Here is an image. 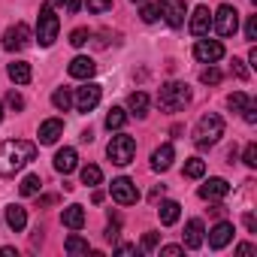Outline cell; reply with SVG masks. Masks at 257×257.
<instances>
[{
  "label": "cell",
  "mask_w": 257,
  "mask_h": 257,
  "mask_svg": "<svg viewBox=\"0 0 257 257\" xmlns=\"http://www.w3.org/2000/svg\"><path fill=\"white\" fill-rule=\"evenodd\" d=\"M7 73H10V79L16 82V85H28L31 82V64H25V61H13L10 67H7Z\"/></svg>",
  "instance_id": "23"
},
{
  "label": "cell",
  "mask_w": 257,
  "mask_h": 257,
  "mask_svg": "<svg viewBox=\"0 0 257 257\" xmlns=\"http://www.w3.org/2000/svg\"><path fill=\"white\" fill-rule=\"evenodd\" d=\"M200 200H224L230 194V182L227 179H209L206 185H200Z\"/></svg>",
  "instance_id": "14"
},
{
  "label": "cell",
  "mask_w": 257,
  "mask_h": 257,
  "mask_svg": "<svg viewBox=\"0 0 257 257\" xmlns=\"http://www.w3.org/2000/svg\"><path fill=\"white\" fill-rule=\"evenodd\" d=\"M188 31H191L194 37H209V31H212V13H209V7H197V10H194Z\"/></svg>",
  "instance_id": "13"
},
{
  "label": "cell",
  "mask_w": 257,
  "mask_h": 257,
  "mask_svg": "<svg viewBox=\"0 0 257 257\" xmlns=\"http://www.w3.org/2000/svg\"><path fill=\"white\" fill-rule=\"evenodd\" d=\"M185 176H188V179H203V176H206V161H200V158H188V164H185Z\"/></svg>",
  "instance_id": "30"
},
{
  "label": "cell",
  "mask_w": 257,
  "mask_h": 257,
  "mask_svg": "<svg viewBox=\"0 0 257 257\" xmlns=\"http://www.w3.org/2000/svg\"><path fill=\"white\" fill-rule=\"evenodd\" d=\"M200 82H203V85H218V82H221V70H215V67L203 70V73H200Z\"/></svg>",
  "instance_id": "33"
},
{
  "label": "cell",
  "mask_w": 257,
  "mask_h": 257,
  "mask_svg": "<svg viewBox=\"0 0 257 257\" xmlns=\"http://www.w3.org/2000/svg\"><path fill=\"white\" fill-rule=\"evenodd\" d=\"M242 221H245V227H248L251 233H257V218H254L251 212H245V218H242Z\"/></svg>",
  "instance_id": "43"
},
{
  "label": "cell",
  "mask_w": 257,
  "mask_h": 257,
  "mask_svg": "<svg viewBox=\"0 0 257 257\" xmlns=\"http://www.w3.org/2000/svg\"><path fill=\"white\" fill-rule=\"evenodd\" d=\"M109 194H112V200L118 203V206H134L137 200H140V191H137V185L127 179V176H118V179H112V185H109Z\"/></svg>",
  "instance_id": "7"
},
{
  "label": "cell",
  "mask_w": 257,
  "mask_h": 257,
  "mask_svg": "<svg viewBox=\"0 0 257 257\" xmlns=\"http://www.w3.org/2000/svg\"><path fill=\"white\" fill-rule=\"evenodd\" d=\"M37 158V146L28 140H7L0 146V176L10 179Z\"/></svg>",
  "instance_id": "1"
},
{
  "label": "cell",
  "mask_w": 257,
  "mask_h": 257,
  "mask_svg": "<svg viewBox=\"0 0 257 257\" xmlns=\"http://www.w3.org/2000/svg\"><path fill=\"white\" fill-rule=\"evenodd\" d=\"M7 103H10L13 109H25V97H22L19 91H10V94H7Z\"/></svg>",
  "instance_id": "39"
},
{
  "label": "cell",
  "mask_w": 257,
  "mask_h": 257,
  "mask_svg": "<svg viewBox=\"0 0 257 257\" xmlns=\"http://www.w3.org/2000/svg\"><path fill=\"white\" fill-rule=\"evenodd\" d=\"M0 121H4V103H0Z\"/></svg>",
  "instance_id": "51"
},
{
  "label": "cell",
  "mask_w": 257,
  "mask_h": 257,
  "mask_svg": "<svg viewBox=\"0 0 257 257\" xmlns=\"http://www.w3.org/2000/svg\"><path fill=\"white\" fill-rule=\"evenodd\" d=\"M221 137H224V118L215 115V112L203 115V118L197 121V127H194V143H197V149H209V146H215Z\"/></svg>",
  "instance_id": "2"
},
{
  "label": "cell",
  "mask_w": 257,
  "mask_h": 257,
  "mask_svg": "<svg viewBox=\"0 0 257 257\" xmlns=\"http://www.w3.org/2000/svg\"><path fill=\"white\" fill-rule=\"evenodd\" d=\"M242 161H245V167H251V170L257 167V146H254V143H248V146H245V152H242Z\"/></svg>",
  "instance_id": "34"
},
{
  "label": "cell",
  "mask_w": 257,
  "mask_h": 257,
  "mask_svg": "<svg viewBox=\"0 0 257 257\" xmlns=\"http://www.w3.org/2000/svg\"><path fill=\"white\" fill-rule=\"evenodd\" d=\"M7 224H10V230L13 233H22L25 227H28V212L22 209V206H7Z\"/></svg>",
  "instance_id": "22"
},
{
  "label": "cell",
  "mask_w": 257,
  "mask_h": 257,
  "mask_svg": "<svg viewBox=\"0 0 257 257\" xmlns=\"http://www.w3.org/2000/svg\"><path fill=\"white\" fill-rule=\"evenodd\" d=\"M158 13L164 16V22L170 28H182L188 7H185V0H158Z\"/></svg>",
  "instance_id": "9"
},
{
  "label": "cell",
  "mask_w": 257,
  "mask_h": 257,
  "mask_svg": "<svg viewBox=\"0 0 257 257\" xmlns=\"http://www.w3.org/2000/svg\"><path fill=\"white\" fill-rule=\"evenodd\" d=\"M212 28L221 34V37H233L239 31V13L230 7V4H221L218 13L212 16Z\"/></svg>",
  "instance_id": "6"
},
{
  "label": "cell",
  "mask_w": 257,
  "mask_h": 257,
  "mask_svg": "<svg viewBox=\"0 0 257 257\" xmlns=\"http://www.w3.org/2000/svg\"><path fill=\"white\" fill-rule=\"evenodd\" d=\"M40 188H43V179H40V176H25L22 185H19V194H22V197H37Z\"/></svg>",
  "instance_id": "26"
},
{
  "label": "cell",
  "mask_w": 257,
  "mask_h": 257,
  "mask_svg": "<svg viewBox=\"0 0 257 257\" xmlns=\"http://www.w3.org/2000/svg\"><path fill=\"white\" fill-rule=\"evenodd\" d=\"M233 224L230 221H218L212 230H209V248L212 251H221V248H227L230 242H233Z\"/></svg>",
  "instance_id": "12"
},
{
  "label": "cell",
  "mask_w": 257,
  "mask_h": 257,
  "mask_svg": "<svg viewBox=\"0 0 257 257\" xmlns=\"http://www.w3.org/2000/svg\"><path fill=\"white\" fill-rule=\"evenodd\" d=\"M106 155H109L112 164L127 167V164L134 161V155H137V140L127 137V134H115V137L109 140V146H106Z\"/></svg>",
  "instance_id": "5"
},
{
  "label": "cell",
  "mask_w": 257,
  "mask_h": 257,
  "mask_svg": "<svg viewBox=\"0 0 257 257\" xmlns=\"http://www.w3.org/2000/svg\"><path fill=\"white\" fill-rule=\"evenodd\" d=\"M52 106H55L58 112H67V109L73 106V94H70L67 88H58V91L52 94Z\"/></svg>",
  "instance_id": "28"
},
{
  "label": "cell",
  "mask_w": 257,
  "mask_h": 257,
  "mask_svg": "<svg viewBox=\"0 0 257 257\" xmlns=\"http://www.w3.org/2000/svg\"><path fill=\"white\" fill-rule=\"evenodd\" d=\"M61 4H64V0H52V7H61Z\"/></svg>",
  "instance_id": "50"
},
{
  "label": "cell",
  "mask_w": 257,
  "mask_h": 257,
  "mask_svg": "<svg viewBox=\"0 0 257 257\" xmlns=\"http://www.w3.org/2000/svg\"><path fill=\"white\" fill-rule=\"evenodd\" d=\"M127 106H131V112L137 118H146L149 115V94L146 91H134L131 97H127Z\"/></svg>",
  "instance_id": "24"
},
{
  "label": "cell",
  "mask_w": 257,
  "mask_h": 257,
  "mask_svg": "<svg viewBox=\"0 0 257 257\" xmlns=\"http://www.w3.org/2000/svg\"><path fill=\"white\" fill-rule=\"evenodd\" d=\"M115 251H118V254H140V248H137V245H118Z\"/></svg>",
  "instance_id": "45"
},
{
  "label": "cell",
  "mask_w": 257,
  "mask_h": 257,
  "mask_svg": "<svg viewBox=\"0 0 257 257\" xmlns=\"http://www.w3.org/2000/svg\"><path fill=\"white\" fill-rule=\"evenodd\" d=\"M88 37H91V34H88L85 28H76V31L70 34V46H76V49H79V46H85V43H88Z\"/></svg>",
  "instance_id": "35"
},
{
  "label": "cell",
  "mask_w": 257,
  "mask_h": 257,
  "mask_svg": "<svg viewBox=\"0 0 257 257\" xmlns=\"http://www.w3.org/2000/svg\"><path fill=\"white\" fill-rule=\"evenodd\" d=\"M67 73H70L73 79H85V82H88V79H91V76L97 73V64H94L91 58H85V55H79V58H73V61H70V67H67Z\"/></svg>",
  "instance_id": "17"
},
{
  "label": "cell",
  "mask_w": 257,
  "mask_h": 257,
  "mask_svg": "<svg viewBox=\"0 0 257 257\" xmlns=\"http://www.w3.org/2000/svg\"><path fill=\"white\" fill-rule=\"evenodd\" d=\"M230 70H233L236 79H248V70H245V64H242L239 58H233V67H230Z\"/></svg>",
  "instance_id": "41"
},
{
  "label": "cell",
  "mask_w": 257,
  "mask_h": 257,
  "mask_svg": "<svg viewBox=\"0 0 257 257\" xmlns=\"http://www.w3.org/2000/svg\"><path fill=\"white\" fill-rule=\"evenodd\" d=\"M73 103H76V109H79V112H91V109L100 103V85H94V82H85V85L76 91Z\"/></svg>",
  "instance_id": "11"
},
{
  "label": "cell",
  "mask_w": 257,
  "mask_h": 257,
  "mask_svg": "<svg viewBox=\"0 0 257 257\" xmlns=\"http://www.w3.org/2000/svg\"><path fill=\"white\" fill-rule=\"evenodd\" d=\"M248 61H251V67H257V49L251 46V52H248Z\"/></svg>",
  "instance_id": "49"
},
{
  "label": "cell",
  "mask_w": 257,
  "mask_h": 257,
  "mask_svg": "<svg viewBox=\"0 0 257 257\" xmlns=\"http://www.w3.org/2000/svg\"><path fill=\"white\" fill-rule=\"evenodd\" d=\"M191 103V88L185 82H167L161 85V94H158V106L164 112H176V109H185Z\"/></svg>",
  "instance_id": "3"
},
{
  "label": "cell",
  "mask_w": 257,
  "mask_h": 257,
  "mask_svg": "<svg viewBox=\"0 0 257 257\" xmlns=\"http://www.w3.org/2000/svg\"><path fill=\"white\" fill-rule=\"evenodd\" d=\"M236 254H254V245L242 242V245H236Z\"/></svg>",
  "instance_id": "46"
},
{
  "label": "cell",
  "mask_w": 257,
  "mask_h": 257,
  "mask_svg": "<svg viewBox=\"0 0 257 257\" xmlns=\"http://www.w3.org/2000/svg\"><path fill=\"white\" fill-rule=\"evenodd\" d=\"M134 4H143V0H134Z\"/></svg>",
  "instance_id": "52"
},
{
  "label": "cell",
  "mask_w": 257,
  "mask_h": 257,
  "mask_svg": "<svg viewBox=\"0 0 257 257\" xmlns=\"http://www.w3.org/2000/svg\"><path fill=\"white\" fill-rule=\"evenodd\" d=\"M0 257H16V248H10V245H4V248H0Z\"/></svg>",
  "instance_id": "48"
},
{
  "label": "cell",
  "mask_w": 257,
  "mask_h": 257,
  "mask_svg": "<svg viewBox=\"0 0 257 257\" xmlns=\"http://www.w3.org/2000/svg\"><path fill=\"white\" fill-rule=\"evenodd\" d=\"M140 16H143V22H146V25H155V22H158V7H152V4H146Z\"/></svg>",
  "instance_id": "37"
},
{
  "label": "cell",
  "mask_w": 257,
  "mask_h": 257,
  "mask_svg": "<svg viewBox=\"0 0 257 257\" xmlns=\"http://www.w3.org/2000/svg\"><path fill=\"white\" fill-rule=\"evenodd\" d=\"M173 161H176V152H173V146L167 143V146L155 149V155H152V170H155V173H167V170L173 167Z\"/></svg>",
  "instance_id": "18"
},
{
  "label": "cell",
  "mask_w": 257,
  "mask_h": 257,
  "mask_svg": "<svg viewBox=\"0 0 257 257\" xmlns=\"http://www.w3.org/2000/svg\"><path fill=\"white\" fill-rule=\"evenodd\" d=\"M58 31H61V19L55 16V7L43 4L40 7V19H37V40H40V46L49 49L58 40Z\"/></svg>",
  "instance_id": "4"
},
{
  "label": "cell",
  "mask_w": 257,
  "mask_h": 257,
  "mask_svg": "<svg viewBox=\"0 0 257 257\" xmlns=\"http://www.w3.org/2000/svg\"><path fill=\"white\" fill-rule=\"evenodd\" d=\"M85 7H88V13H94V16H100V13H106V10H112V0H85Z\"/></svg>",
  "instance_id": "32"
},
{
  "label": "cell",
  "mask_w": 257,
  "mask_h": 257,
  "mask_svg": "<svg viewBox=\"0 0 257 257\" xmlns=\"http://www.w3.org/2000/svg\"><path fill=\"white\" fill-rule=\"evenodd\" d=\"M161 254L164 257H179V254H185V245H164Z\"/></svg>",
  "instance_id": "42"
},
{
  "label": "cell",
  "mask_w": 257,
  "mask_h": 257,
  "mask_svg": "<svg viewBox=\"0 0 257 257\" xmlns=\"http://www.w3.org/2000/svg\"><path fill=\"white\" fill-rule=\"evenodd\" d=\"M248 100H251V97H248L245 91H236V94H230V97H227V106H230L233 112H242V109L248 106Z\"/></svg>",
  "instance_id": "31"
},
{
  "label": "cell",
  "mask_w": 257,
  "mask_h": 257,
  "mask_svg": "<svg viewBox=\"0 0 257 257\" xmlns=\"http://www.w3.org/2000/svg\"><path fill=\"white\" fill-rule=\"evenodd\" d=\"M64 251H67V254H88L91 245H88V239H82L79 233H70L67 242H64Z\"/></svg>",
  "instance_id": "25"
},
{
  "label": "cell",
  "mask_w": 257,
  "mask_h": 257,
  "mask_svg": "<svg viewBox=\"0 0 257 257\" xmlns=\"http://www.w3.org/2000/svg\"><path fill=\"white\" fill-rule=\"evenodd\" d=\"M194 58L200 61V64H215V61H221L224 58V46L218 43V40H197V46H194Z\"/></svg>",
  "instance_id": "10"
},
{
  "label": "cell",
  "mask_w": 257,
  "mask_h": 257,
  "mask_svg": "<svg viewBox=\"0 0 257 257\" xmlns=\"http://www.w3.org/2000/svg\"><path fill=\"white\" fill-rule=\"evenodd\" d=\"M158 248V233H146L143 236V248L140 251H155Z\"/></svg>",
  "instance_id": "40"
},
{
  "label": "cell",
  "mask_w": 257,
  "mask_h": 257,
  "mask_svg": "<svg viewBox=\"0 0 257 257\" xmlns=\"http://www.w3.org/2000/svg\"><path fill=\"white\" fill-rule=\"evenodd\" d=\"M245 40L254 43L257 40V16H248V25H245Z\"/></svg>",
  "instance_id": "38"
},
{
  "label": "cell",
  "mask_w": 257,
  "mask_h": 257,
  "mask_svg": "<svg viewBox=\"0 0 257 257\" xmlns=\"http://www.w3.org/2000/svg\"><path fill=\"white\" fill-rule=\"evenodd\" d=\"M124 121H127V112H124L121 106H112L109 115H106V127H109V131H121Z\"/></svg>",
  "instance_id": "27"
},
{
  "label": "cell",
  "mask_w": 257,
  "mask_h": 257,
  "mask_svg": "<svg viewBox=\"0 0 257 257\" xmlns=\"http://www.w3.org/2000/svg\"><path fill=\"white\" fill-rule=\"evenodd\" d=\"M118 230H121V227H118V221H112V224L106 227V239H109V242H112V239H118Z\"/></svg>",
  "instance_id": "44"
},
{
  "label": "cell",
  "mask_w": 257,
  "mask_h": 257,
  "mask_svg": "<svg viewBox=\"0 0 257 257\" xmlns=\"http://www.w3.org/2000/svg\"><path fill=\"white\" fill-rule=\"evenodd\" d=\"M61 224L70 227V230H82V227H85V209H82L79 203L67 206V209L61 212Z\"/></svg>",
  "instance_id": "20"
},
{
  "label": "cell",
  "mask_w": 257,
  "mask_h": 257,
  "mask_svg": "<svg viewBox=\"0 0 257 257\" xmlns=\"http://www.w3.org/2000/svg\"><path fill=\"white\" fill-rule=\"evenodd\" d=\"M79 7H82V0H67V10L70 13H79Z\"/></svg>",
  "instance_id": "47"
},
{
  "label": "cell",
  "mask_w": 257,
  "mask_h": 257,
  "mask_svg": "<svg viewBox=\"0 0 257 257\" xmlns=\"http://www.w3.org/2000/svg\"><path fill=\"white\" fill-rule=\"evenodd\" d=\"M179 215H182V206H179L176 200H164L161 209H158V218H161L164 227H173V224L179 221Z\"/></svg>",
  "instance_id": "21"
},
{
  "label": "cell",
  "mask_w": 257,
  "mask_h": 257,
  "mask_svg": "<svg viewBox=\"0 0 257 257\" xmlns=\"http://www.w3.org/2000/svg\"><path fill=\"white\" fill-rule=\"evenodd\" d=\"M100 182H103V173H100V167H97V164H88V167H82V185L94 188V185H100Z\"/></svg>",
  "instance_id": "29"
},
{
  "label": "cell",
  "mask_w": 257,
  "mask_h": 257,
  "mask_svg": "<svg viewBox=\"0 0 257 257\" xmlns=\"http://www.w3.org/2000/svg\"><path fill=\"white\" fill-rule=\"evenodd\" d=\"M242 118H245V124H257V103L254 100H248V106L242 109Z\"/></svg>",
  "instance_id": "36"
},
{
  "label": "cell",
  "mask_w": 257,
  "mask_h": 257,
  "mask_svg": "<svg viewBox=\"0 0 257 257\" xmlns=\"http://www.w3.org/2000/svg\"><path fill=\"white\" fill-rule=\"evenodd\" d=\"M31 40H34L31 28H28L25 22H16V25L4 34V49H7V52H22V49L31 46Z\"/></svg>",
  "instance_id": "8"
},
{
  "label": "cell",
  "mask_w": 257,
  "mask_h": 257,
  "mask_svg": "<svg viewBox=\"0 0 257 257\" xmlns=\"http://www.w3.org/2000/svg\"><path fill=\"white\" fill-rule=\"evenodd\" d=\"M203 233H206V230H203V221H200V218H191V221L185 224L182 245H185V248H191V251H194V248H200V245H203Z\"/></svg>",
  "instance_id": "15"
},
{
  "label": "cell",
  "mask_w": 257,
  "mask_h": 257,
  "mask_svg": "<svg viewBox=\"0 0 257 257\" xmlns=\"http://www.w3.org/2000/svg\"><path fill=\"white\" fill-rule=\"evenodd\" d=\"M61 134H64V121L61 118H49V121L40 124V143L43 146H55L61 140Z\"/></svg>",
  "instance_id": "16"
},
{
  "label": "cell",
  "mask_w": 257,
  "mask_h": 257,
  "mask_svg": "<svg viewBox=\"0 0 257 257\" xmlns=\"http://www.w3.org/2000/svg\"><path fill=\"white\" fill-rule=\"evenodd\" d=\"M76 167H79V155H76V149H61V152L55 155V170H58L61 176H70Z\"/></svg>",
  "instance_id": "19"
}]
</instances>
